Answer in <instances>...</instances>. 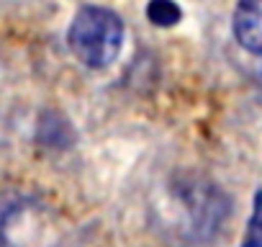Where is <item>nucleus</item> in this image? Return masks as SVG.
<instances>
[{
  "instance_id": "nucleus-1",
  "label": "nucleus",
  "mask_w": 262,
  "mask_h": 247,
  "mask_svg": "<svg viewBox=\"0 0 262 247\" xmlns=\"http://www.w3.org/2000/svg\"><path fill=\"white\" fill-rule=\"evenodd\" d=\"M72 54L90 70L108 67L123 44V24L121 18L100 6H85L77 11L70 34H67Z\"/></svg>"
},
{
  "instance_id": "nucleus-2",
  "label": "nucleus",
  "mask_w": 262,
  "mask_h": 247,
  "mask_svg": "<svg viewBox=\"0 0 262 247\" xmlns=\"http://www.w3.org/2000/svg\"><path fill=\"white\" fill-rule=\"evenodd\" d=\"M231 26L242 49L262 54V0H239Z\"/></svg>"
},
{
  "instance_id": "nucleus-3",
  "label": "nucleus",
  "mask_w": 262,
  "mask_h": 247,
  "mask_svg": "<svg viewBox=\"0 0 262 247\" xmlns=\"http://www.w3.org/2000/svg\"><path fill=\"white\" fill-rule=\"evenodd\" d=\"M147 18L165 29V26H175L180 18H183V11L180 6L175 3V0H149V6H147Z\"/></svg>"
},
{
  "instance_id": "nucleus-4",
  "label": "nucleus",
  "mask_w": 262,
  "mask_h": 247,
  "mask_svg": "<svg viewBox=\"0 0 262 247\" xmlns=\"http://www.w3.org/2000/svg\"><path fill=\"white\" fill-rule=\"evenodd\" d=\"M242 247H262V188L254 193V209H252V219L247 224Z\"/></svg>"
},
{
  "instance_id": "nucleus-5",
  "label": "nucleus",
  "mask_w": 262,
  "mask_h": 247,
  "mask_svg": "<svg viewBox=\"0 0 262 247\" xmlns=\"http://www.w3.org/2000/svg\"><path fill=\"white\" fill-rule=\"evenodd\" d=\"M254 80L259 83L262 88V54H257V65H254Z\"/></svg>"
}]
</instances>
